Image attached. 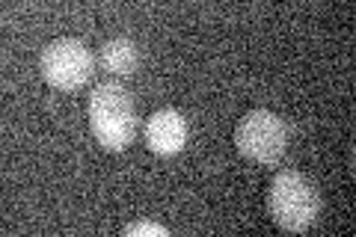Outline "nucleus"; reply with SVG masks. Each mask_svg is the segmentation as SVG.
I'll return each instance as SVG.
<instances>
[{"instance_id": "1", "label": "nucleus", "mask_w": 356, "mask_h": 237, "mask_svg": "<svg viewBox=\"0 0 356 237\" xmlns=\"http://www.w3.org/2000/svg\"><path fill=\"white\" fill-rule=\"evenodd\" d=\"M89 128H92L95 140L104 145L107 152L128 149L137 131V107L128 95V89L116 81H104L92 89L89 95Z\"/></svg>"}, {"instance_id": "2", "label": "nucleus", "mask_w": 356, "mask_h": 237, "mask_svg": "<svg viewBox=\"0 0 356 237\" xmlns=\"http://www.w3.org/2000/svg\"><path fill=\"white\" fill-rule=\"evenodd\" d=\"M267 211L285 231H309L321 213V196L303 172L285 169L267 187Z\"/></svg>"}, {"instance_id": "3", "label": "nucleus", "mask_w": 356, "mask_h": 237, "mask_svg": "<svg viewBox=\"0 0 356 237\" xmlns=\"http://www.w3.org/2000/svg\"><path fill=\"white\" fill-rule=\"evenodd\" d=\"M235 142H238V152L247 161L259 166H273L282 161V154L288 149V128L270 110H250L238 122Z\"/></svg>"}, {"instance_id": "4", "label": "nucleus", "mask_w": 356, "mask_h": 237, "mask_svg": "<svg viewBox=\"0 0 356 237\" xmlns=\"http://www.w3.org/2000/svg\"><path fill=\"white\" fill-rule=\"evenodd\" d=\"M39 69H42V77L54 89L74 92V89H81L92 77L95 60H92V51L81 39L65 36L44 44V51L39 56Z\"/></svg>"}, {"instance_id": "5", "label": "nucleus", "mask_w": 356, "mask_h": 237, "mask_svg": "<svg viewBox=\"0 0 356 237\" xmlns=\"http://www.w3.org/2000/svg\"><path fill=\"white\" fill-rule=\"evenodd\" d=\"M146 142L154 154L161 157H170V154H178L184 149L187 142V122L178 110L166 107V110H158L154 116L149 119L146 125Z\"/></svg>"}, {"instance_id": "6", "label": "nucleus", "mask_w": 356, "mask_h": 237, "mask_svg": "<svg viewBox=\"0 0 356 237\" xmlns=\"http://www.w3.org/2000/svg\"><path fill=\"white\" fill-rule=\"evenodd\" d=\"M102 65L113 74H134L140 65V51L128 36L107 39L102 44Z\"/></svg>"}, {"instance_id": "7", "label": "nucleus", "mask_w": 356, "mask_h": 237, "mask_svg": "<svg viewBox=\"0 0 356 237\" xmlns=\"http://www.w3.org/2000/svg\"><path fill=\"white\" fill-rule=\"evenodd\" d=\"M125 234L128 237H140V234H158V237H170V229L158 222H131L125 225Z\"/></svg>"}]
</instances>
